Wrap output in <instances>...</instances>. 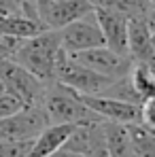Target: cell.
<instances>
[{
  "label": "cell",
  "mask_w": 155,
  "mask_h": 157,
  "mask_svg": "<svg viewBox=\"0 0 155 157\" xmlns=\"http://www.w3.org/2000/svg\"><path fill=\"white\" fill-rule=\"evenodd\" d=\"M34 138H13L0 140V157H28Z\"/></svg>",
  "instance_id": "cell-17"
},
{
  "label": "cell",
  "mask_w": 155,
  "mask_h": 157,
  "mask_svg": "<svg viewBox=\"0 0 155 157\" xmlns=\"http://www.w3.org/2000/svg\"><path fill=\"white\" fill-rule=\"evenodd\" d=\"M43 110L49 117V123H72V125H91V123H102L91 108H87L85 102L79 98L77 91H72L70 87L51 81L45 87V96H43Z\"/></svg>",
  "instance_id": "cell-2"
},
{
  "label": "cell",
  "mask_w": 155,
  "mask_h": 157,
  "mask_svg": "<svg viewBox=\"0 0 155 157\" xmlns=\"http://www.w3.org/2000/svg\"><path fill=\"white\" fill-rule=\"evenodd\" d=\"M51 157H85L81 153H75V151H66V149H60L57 153H53Z\"/></svg>",
  "instance_id": "cell-22"
},
{
  "label": "cell",
  "mask_w": 155,
  "mask_h": 157,
  "mask_svg": "<svg viewBox=\"0 0 155 157\" xmlns=\"http://www.w3.org/2000/svg\"><path fill=\"white\" fill-rule=\"evenodd\" d=\"M140 113H142V121H140V123H145L147 128L155 130V96L147 98V100L140 104Z\"/></svg>",
  "instance_id": "cell-20"
},
{
  "label": "cell",
  "mask_w": 155,
  "mask_h": 157,
  "mask_svg": "<svg viewBox=\"0 0 155 157\" xmlns=\"http://www.w3.org/2000/svg\"><path fill=\"white\" fill-rule=\"evenodd\" d=\"M60 51H62L60 30L47 28L41 34L26 38L13 59L21 64L26 70H30L34 77H38L43 83H51L55 81V62Z\"/></svg>",
  "instance_id": "cell-1"
},
{
  "label": "cell",
  "mask_w": 155,
  "mask_h": 157,
  "mask_svg": "<svg viewBox=\"0 0 155 157\" xmlns=\"http://www.w3.org/2000/svg\"><path fill=\"white\" fill-rule=\"evenodd\" d=\"M151 40H153V45H155V30H151Z\"/></svg>",
  "instance_id": "cell-26"
},
{
  "label": "cell",
  "mask_w": 155,
  "mask_h": 157,
  "mask_svg": "<svg viewBox=\"0 0 155 157\" xmlns=\"http://www.w3.org/2000/svg\"><path fill=\"white\" fill-rule=\"evenodd\" d=\"M94 13V4L89 0H53L47 11L41 15L43 24L53 30H62L64 26L87 17Z\"/></svg>",
  "instance_id": "cell-11"
},
{
  "label": "cell",
  "mask_w": 155,
  "mask_h": 157,
  "mask_svg": "<svg viewBox=\"0 0 155 157\" xmlns=\"http://www.w3.org/2000/svg\"><path fill=\"white\" fill-rule=\"evenodd\" d=\"M130 78L134 89L138 91L140 100L145 102L147 98L155 96V70L147 64H134L130 70Z\"/></svg>",
  "instance_id": "cell-15"
},
{
  "label": "cell",
  "mask_w": 155,
  "mask_h": 157,
  "mask_svg": "<svg viewBox=\"0 0 155 157\" xmlns=\"http://www.w3.org/2000/svg\"><path fill=\"white\" fill-rule=\"evenodd\" d=\"M104 140L110 157H132V140H130V130L123 123H113L104 121Z\"/></svg>",
  "instance_id": "cell-13"
},
{
  "label": "cell",
  "mask_w": 155,
  "mask_h": 157,
  "mask_svg": "<svg viewBox=\"0 0 155 157\" xmlns=\"http://www.w3.org/2000/svg\"><path fill=\"white\" fill-rule=\"evenodd\" d=\"M60 40H62V49L66 53H77L104 45V36L94 13L64 26L60 30Z\"/></svg>",
  "instance_id": "cell-7"
},
{
  "label": "cell",
  "mask_w": 155,
  "mask_h": 157,
  "mask_svg": "<svg viewBox=\"0 0 155 157\" xmlns=\"http://www.w3.org/2000/svg\"><path fill=\"white\" fill-rule=\"evenodd\" d=\"M79 98L85 102L87 108H91L100 119L104 121H113V123H140L142 121V113H140V106L138 104H130V102H121V100H115V98H108V96H81Z\"/></svg>",
  "instance_id": "cell-8"
},
{
  "label": "cell",
  "mask_w": 155,
  "mask_h": 157,
  "mask_svg": "<svg viewBox=\"0 0 155 157\" xmlns=\"http://www.w3.org/2000/svg\"><path fill=\"white\" fill-rule=\"evenodd\" d=\"M147 4H149V6L153 9V6H155V0H147Z\"/></svg>",
  "instance_id": "cell-25"
},
{
  "label": "cell",
  "mask_w": 155,
  "mask_h": 157,
  "mask_svg": "<svg viewBox=\"0 0 155 157\" xmlns=\"http://www.w3.org/2000/svg\"><path fill=\"white\" fill-rule=\"evenodd\" d=\"M130 140H132V157H155V130L145 123H130Z\"/></svg>",
  "instance_id": "cell-14"
},
{
  "label": "cell",
  "mask_w": 155,
  "mask_h": 157,
  "mask_svg": "<svg viewBox=\"0 0 155 157\" xmlns=\"http://www.w3.org/2000/svg\"><path fill=\"white\" fill-rule=\"evenodd\" d=\"M128 57L134 64H147L155 70V45L151 40V28L147 15L128 19Z\"/></svg>",
  "instance_id": "cell-9"
},
{
  "label": "cell",
  "mask_w": 155,
  "mask_h": 157,
  "mask_svg": "<svg viewBox=\"0 0 155 157\" xmlns=\"http://www.w3.org/2000/svg\"><path fill=\"white\" fill-rule=\"evenodd\" d=\"M100 96H108V98H115V100H121V102H130V104H138V106L142 104V100H140L138 91H136V89H134V85H132L130 75L110 81V83H108V87L104 89Z\"/></svg>",
  "instance_id": "cell-16"
},
{
  "label": "cell",
  "mask_w": 155,
  "mask_h": 157,
  "mask_svg": "<svg viewBox=\"0 0 155 157\" xmlns=\"http://www.w3.org/2000/svg\"><path fill=\"white\" fill-rule=\"evenodd\" d=\"M24 102L19 100V98H15L13 94H2L0 96V117H6V115H13V113H17L19 108H24Z\"/></svg>",
  "instance_id": "cell-19"
},
{
  "label": "cell",
  "mask_w": 155,
  "mask_h": 157,
  "mask_svg": "<svg viewBox=\"0 0 155 157\" xmlns=\"http://www.w3.org/2000/svg\"><path fill=\"white\" fill-rule=\"evenodd\" d=\"M75 62L87 66L89 70L104 75L108 78H119L130 75L134 62L130 59L128 55H121V53L113 51L110 47L100 45V47H91V49H85V51H77V53H68Z\"/></svg>",
  "instance_id": "cell-5"
},
{
  "label": "cell",
  "mask_w": 155,
  "mask_h": 157,
  "mask_svg": "<svg viewBox=\"0 0 155 157\" xmlns=\"http://www.w3.org/2000/svg\"><path fill=\"white\" fill-rule=\"evenodd\" d=\"M21 13V0H0V15Z\"/></svg>",
  "instance_id": "cell-21"
},
{
  "label": "cell",
  "mask_w": 155,
  "mask_h": 157,
  "mask_svg": "<svg viewBox=\"0 0 155 157\" xmlns=\"http://www.w3.org/2000/svg\"><path fill=\"white\" fill-rule=\"evenodd\" d=\"M34 2H36V9H38V15H43V13L47 11V6L51 4L53 0H34Z\"/></svg>",
  "instance_id": "cell-23"
},
{
  "label": "cell",
  "mask_w": 155,
  "mask_h": 157,
  "mask_svg": "<svg viewBox=\"0 0 155 157\" xmlns=\"http://www.w3.org/2000/svg\"><path fill=\"white\" fill-rule=\"evenodd\" d=\"M96 21L100 26V32L104 36V45L110 47L113 51L128 55V19L126 15L110 11V9H100L94 6Z\"/></svg>",
  "instance_id": "cell-10"
},
{
  "label": "cell",
  "mask_w": 155,
  "mask_h": 157,
  "mask_svg": "<svg viewBox=\"0 0 155 157\" xmlns=\"http://www.w3.org/2000/svg\"><path fill=\"white\" fill-rule=\"evenodd\" d=\"M75 128L77 125H72V123H49L45 130H41L34 136L32 151L28 157H51L66 144V140L70 138Z\"/></svg>",
  "instance_id": "cell-12"
},
{
  "label": "cell",
  "mask_w": 155,
  "mask_h": 157,
  "mask_svg": "<svg viewBox=\"0 0 155 157\" xmlns=\"http://www.w3.org/2000/svg\"><path fill=\"white\" fill-rule=\"evenodd\" d=\"M0 78L4 81L6 91L19 98L26 106H41L47 83L34 77L21 64L15 59H0Z\"/></svg>",
  "instance_id": "cell-4"
},
{
  "label": "cell",
  "mask_w": 155,
  "mask_h": 157,
  "mask_svg": "<svg viewBox=\"0 0 155 157\" xmlns=\"http://www.w3.org/2000/svg\"><path fill=\"white\" fill-rule=\"evenodd\" d=\"M49 125V117L43 106H24L13 115L0 117V140L34 138Z\"/></svg>",
  "instance_id": "cell-6"
},
{
  "label": "cell",
  "mask_w": 155,
  "mask_h": 157,
  "mask_svg": "<svg viewBox=\"0 0 155 157\" xmlns=\"http://www.w3.org/2000/svg\"><path fill=\"white\" fill-rule=\"evenodd\" d=\"M55 81L70 87L72 91H77L81 96H96V94H102L108 87V83L115 78H108L104 75L89 70L87 66L75 62L62 49L57 55V62H55Z\"/></svg>",
  "instance_id": "cell-3"
},
{
  "label": "cell",
  "mask_w": 155,
  "mask_h": 157,
  "mask_svg": "<svg viewBox=\"0 0 155 157\" xmlns=\"http://www.w3.org/2000/svg\"><path fill=\"white\" fill-rule=\"evenodd\" d=\"M26 38H17L11 34H0V59H13Z\"/></svg>",
  "instance_id": "cell-18"
},
{
  "label": "cell",
  "mask_w": 155,
  "mask_h": 157,
  "mask_svg": "<svg viewBox=\"0 0 155 157\" xmlns=\"http://www.w3.org/2000/svg\"><path fill=\"white\" fill-rule=\"evenodd\" d=\"M2 94H6V87H4V81L0 78V96H2Z\"/></svg>",
  "instance_id": "cell-24"
}]
</instances>
